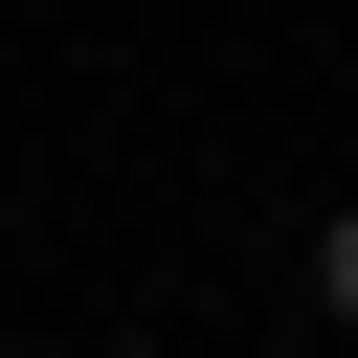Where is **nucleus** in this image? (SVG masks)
<instances>
[{
	"label": "nucleus",
	"mask_w": 358,
	"mask_h": 358,
	"mask_svg": "<svg viewBox=\"0 0 358 358\" xmlns=\"http://www.w3.org/2000/svg\"><path fill=\"white\" fill-rule=\"evenodd\" d=\"M313 313H336V336H358V201H336V224H313Z\"/></svg>",
	"instance_id": "1"
}]
</instances>
